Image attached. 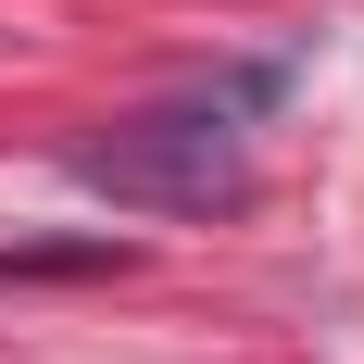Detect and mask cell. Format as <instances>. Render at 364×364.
Instances as JSON below:
<instances>
[{
  "mask_svg": "<svg viewBox=\"0 0 364 364\" xmlns=\"http://www.w3.org/2000/svg\"><path fill=\"white\" fill-rule=\"evenodd\" d=\"M63 176L126 201V214H239L252 139H239V101H151L101 139H63Z\"/></svg>",
  "mask_w": 364,
  "mask_h": 364,
  "instance_id": "obj_1",
  "label": "cell"
},
{
  "mask_svg": "<svg viewBox=\"0 0 364 364\" xmlns=\"http://www.w3.org/2000/svg\"><path fill=\"white\" fill-rule=\"evenodd\" d=\"M101 264H126L113 239H75V252H0V277H101Z\"/></svg>",
  "mask_w": 364,
  "mask_h": 364,
  "instance_id": "obj_2",
  "label": "cell"
}]
</instances>
